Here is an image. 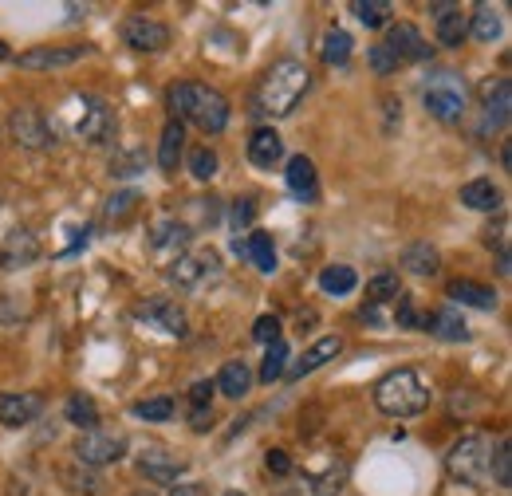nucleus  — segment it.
<instances>
[{"mask_svg": "<svg viewBox=\"0 0 512 496\" xmlns=\"http://www.w3.org/2000/svg\"><path fill=\"white\" fill-rule=\"evenodd\" d=\"M40 414H44V394H32V390H24V394H16V390L0 394V426L20 430V426L36 422Z\"/></svg>", "mask_w": 512, "mask_h": 496, "instance_id": "4468645a", "label": "nucleus"}, {"mask_svg": "<svg viewBox=\"0 0 512 496\" xmlns=\"http://www.w3.org/2000/svg\"><path fill=\"white\" fill-rule=\"evenodd\" d=\"M71 457H75V465H83V469L119 465V461L127 457V437L111 434V430H87V434H79Z\"/></svg>", "mask_w": 512, "mask_h": 496, "instance_id": "423d86ee", "label": "nucleus"}, {"mask_svg": "<svg viewBox=\"0 0 512 496\" xmlns=\"http://www.w3.org/2000/svg\"><path fill=\"white\" fill-rule=\"evenodd\" d=\"M320 288L327 296H351V292L359 288V276H355V268H347V264H327L320 272Z\"/></svg>", "mask_w": 512, "mask_h": 496, "instance_id": "7c9ffc66", "label": "nucleus"}, {"mask_svg": "<svg viewBox=\"0 0 512 496\" xmlns=\"http://www.w3.org/2000/svg\"><path fill=\"white\" fill-rule=\"evenodd\" d=\"M253 221H256V201L253 197H237L233 209H229V225L241 233V229H249Z\"/></svg>", "mask_w": 512, "mask_h": 496, "instance_id": "37998d69", "label": "nucleus"}, {"mask_svg": "<svg viewBox=\"0 0 512 496\" xmlns=\"http://www.w3.org/2000/svg\"><path fill=\"white\" fill-rule=\"evenodd\" d=\"M182 154H186V126L178 123V119H170V123L162 126V142H158V166H162L166 174H174V170H178V162H182Z\"/></svg>", "mask_w": 512, "mask_h": 496, "instance_id": "a878e982", "label": "nucleus"}, {"mask_svg": "<svg viewBox=\"0 0 512 496\" xmlns=\"http://www.w3.org/2000/svg\"><path fill=\"white\" fill-rule=\"evenodd\" d=\"M434 12H438V40L446 48H461V40L469 36V16L457 4H434Z\"/></svg>", "mask_w": 512, "mask_h": 496, "instance_id": "393cba45", "label": "nucleus"}, {"mask_svg": "<svg viewBox=\"0 0 512 496\" xmlns=\"http://www.w3.org/2000/svg\"><path fill=\"white\" fill-rule=\"evenodd\" d=\"M422 103H426V111L438 123H461L465 119V107H469V91H465V83L453 71H442V75H434L426 83Z\"/></svg>", "mask_w": 512, "mask_h": 496, "instance_id": "39448f33", "label": "nucleus"}, {"mask_svg": "<svg viewBox=\"0 0 512 496\" xmlns=\"http://www.w3.org/2000/svg\"><path fill=\"white\" fill-rule=\"evenodd\" d=\"M111 174H115V178H134V174H142V158H138V154L115 158V162H111Z\"/></svg>", "mask_w": 512, "mask_h": 496, "instance_id": "8fccbe9b", "label": "nucleus"}, {"mask_svg": "<svg viewBox=\"0 0 512 496\" xmlns=\"http://www.w3.org/2000/svg\"><path fill=\"white\" fill-rule=\"evenodd\" d=\"M225 496H245V493H237V489H229V493H225Z\"/></svg>", "mask_w": 512, "mask_h": 496, "instance_id": "13d9d810", "label": "nucleus"}, {"mask_svg": "<svg viewBox=\"0 0 512 496\" xmlns=\"http://www.w3.org/2000/svg\"><path fill=\"white\" fill-rule=\"evenodd\" d=\"M209 394H213V382H205V378H201V382H193V386H190V406H193V410H205V406H209Z\"/></svg>", "mask_w": 512, "mask_h": 496, "instance_id": "3c124183", "label": "nucleus"}, {"mask_svg": "<svg viewBox=\"0 0 512 496\" xmlns=\"http://www.w3.org/2000/svg\"><path fill=\"white\" fill-rule=\"evenodd\" d=\"M501 166H505V170L512 166V146H501Z\"/></svg>", "mask_w": 512, "mask_h": 496, "instance_id": "6e6d98bb", "label": "nucleus"}, {"mask_svg": "<svg viewBox=\"0 0 512 496\" xmlns=\"http://www.w3.org/2000/svg\"><path fill=\"white\" fill-rule=\"evenodd\" d=\"M8 134L24 150H52L56 146V130L48 126L44 111H36V107H16L8 115Z\"/></svg>", "mask_w": 512, "mask_h": 496, "instance_id": "0eeeda50", "label": "nucleus"}, {"mask_svg": "<svg viewBox=\"0 0 512 496\" xmlns=\"http://www.w3.org/2000/svg\"><path fill=\"white\" fill-rule=\"evenodd\" d=\"M138 189H123V193H115V197H107V205H103V221L107 225H123L134 217V209H138Z\"/></svg>", "mask_w": 512, "mask_h": 496, "instance_id": "72a5a7b5", "label": "nucleus"}, {"mask_svg": "<svg viewBox=\"0 0 512 496\" xmlns=\"http://www.w3.org/2000/svg\"><path fill=\"white\" fill-rule=\"evenodd\" d=\"M501 12L493 8V4H477L473 8V16H469V32L481 40V44H493V40H501Z\"/></svg>", "mask_w": 512, "mask_h": 496, "instance_id": "c756f323", "label": "nucleus"}, {"mask_svg": "<svg viewBox=\"0 0 512 496\" xmlns=\"http://www.w3.org/2000/svg\"><path fill=\"white\" fill-rule=\"evenodd\" d=\"M312 87V71L300 60H276L256 83L253 91V115L256 119H288L300 99Z\"/></svg>", "mask_w": 512, "mask_h": 496, "instance_id": "f257e3e1", "label": "nucleus"}, {"mask_svg": "<svg viewBox=\"0 0 512 496\" xmlns=\"http://www.w3.org/2000/svg\"><path fill=\"white\" fill-rule=\"evenodd\" d=\"M402 296V280H398V272H379V276H371L367 280V300L379 308V304H390V300H398Z\"/></svg>", "mask_w": 512, "mask_h": 496, "instance_id": "e433bc0d", "label": "nucleus"}, {"mask_svg": "<svg viewBox=\"0 0 512 496\" xmlns=\"http://www.w3.org/2000/svg\"><path fill=\"white\" fill-rule=\"evenodd\" d=\"M489 481L497 489H512V449L509 437H497V453L489 457Z\"/></svg>", "mask_w": 512, "mask_h": 496, "instance_id": "f704fd0d", "label": "nucleus"}, {"mask_svg": "<svg viewBox=\"0 0 512 496\" xmlns=\"http://www.w3.org/2000/svg\"><path fill=\"white\" fill-rule=\"evenodd\" d=\"M79 469H83V465H79ZM64 481H67V485H71V493H99V481H95V477H91L87 469H83V473H75V469H67V473H64Z\"/></svg>", "mask_w": 512, "mask_h": 496, "instance_id": "de8ad7c7", "label": "nucleus"}, {"mask_svg": "<svg viewBox=\"0 0 512 496\" xmlns=\"http://www.w3.org/2000/svg\"><path fill=\"white\" fill-rule=\"evenodd\" d=\"M284 178H288L292 197H300V201H308V205H312V201H320V174H316V162H312V158H304V154L288 158Z\"/></svg>", "mask_w": 512, "mask_h": 496, "instance_id": "a211bd4d", "label": "nucleus"}, {"mask_svg": "<svg viewBox=\"0 0 512 496\" xmlns=\"http://www.w3.org/2000/svg\"><path fill=\"white\" fill-rule=\"evenodd\" d=\"M402 63L394 60V52L386 48V44H371V71L375 75H394Z\"/></svg>", "mask_w": 512, "mask_h": 496, "instance_id": "a18cd8bd", "label": "nucleus"}, {"mask_svg": "<svg viewBox=\"0 0 512 496\" xmlns=\"http://www.w3.org/2000/svg\"><path fill=\"white\" fill-rule=\"evenodd\" d=\"M288 374V347H284V339L280 343H272L268 347V355H264V363H260V382H276V378H284Z\"/></svg>", "mask_w": 512, "mask_h": 496, "instance_id": "a19ab883", "label": "nucleus"}, {"mask_svg": "<svg viewBox=\"0 0 512 496\" xmlns=\"http://www.w3.org/2000/svg\"><path fill=\"white\" fill-rule=\"evenodd\" d=\"M197 217L190 229L197 233V229H209V225H217L221 221V201L217 197H193V201H186V217Z\"/></svg>", "mask_w": 512, "mask_h": 496, "instance_id": "58836bf2", "label": "nucleus"}, {"mask_svg": "<svg viewBox=\"0 0 512 496\" xmlns=\"http://www.w3.org/2000/svg\"><path fill=\"white\" fill-rule=\"evenodd\" d=\"M339 351H343V339H339V335H323V339H316V343L300 355V363H292V367H288V378L296 382V378H304V374H316L320 367H327Z\"/></svg>", "mask_w": 512, "mask_h": 496, "instance_id": "aec40b11", "label": "nucleus"}, {"mask_svg": "<svg viewBox=\"0 0 512 496\" xmlns=\"http://www.w3.org/2000/svg\"><path fill=\"white\" fill-rule=\"evenodd\" d=\"M280 158H284V138L272 126H256L249 138V162L256 170H272Z\"/></svg>", "mask_w": 512, "mask_h": 496, "instance_id": "4be33fe9", "label": "nucleus"}, {"mask_svg": "<svg viewBox=\"0 0 512 496\" xmlns=\"http://www.w3.org/2000/svg\"><path fill=\"white\" fill-rule=\"evenodd\" d=\"M186 469H190V461L178 457V453L166 449V445H146V449L138 453V473H142L146 481L178 485V477H186Z\"/></svg>", "mask_w": 512, "mask_h": 496, "instance_id": "9b49d317", "label": "nucleus"}, {"mask_svg": "<svg viewBox=\"0 0 512 496\" xmlns=\"http://www.w3.org/2000/svg\"><path fill=\"white\" fill-rule=\"evenodd\" d=\"M174 410H178V402H174L170 394L138 398V402L130 406V414H134V418H142V422H170V418H174Z\"/></svg>", "mask_w": 512, "mask_h": 496, "instance_id": "2f4dec72", "label": "nucleus"}, {"mask_svg": "<svg viewBox=\"0 0 512 496\" xmlns=\"http://www.w3.org/2000/svg\"><path fill=\"white\" fill-rule=\"evenodd\" d=\"M245 256L253 260L260 272H276V245H272V233H253L245 241Z\"/></svg>", "mask_w": 512, "mask_h": 496, "instance_id": "c9c22d12", "label": "nucleus"}, {"mask_svg": "<svg viewBox=\"0 0 512 496\" xmlns=\"http://www.w3.org/2000/svg\"><path fill=\"white\" fill-rule=\"evenodd\" d=\"M383 44L394 52V60L398 63H422V60H430V56H434L430 40H426L414 24H390V32H386Z\"/></svg>", "mask_w": 512, "mask_h": 496, "instance_id": "ddd939ff", "label": "nucleus"}, {"mask_svg": "<svg viewBox=\"0 0 512 496\" xmlns=\"http://www.w3.org/2000/svg\"><path fill=\"white\" fill-rule=\"evenodd\" d=\"M375 406L386 418H418L430 406V390L414 367H398L375 382Z\"/></svg>", "mask_w": 512, "mask_h": 496, "instance_id": "7ed1b4c3", "label": "nucleus"}, {"mask_svg": "<svg viewBox=\"0 0 512 496\" xmlns=\"http://www.w3.org/2000/svg\"><path fill=\"white\" fill-rule=\"evenodd\" d=\"M485 115H481V134H497L509 126V111H512V83L509 79H493L485 83Z\"/></svg>", "mask_w": 512, "mask_h": 496, "instance_id": "2eb2a0df", "label": "nucleus"}, {"mask_svg": "<svg viewBox=\"0 0 512 496\" xmlns=\"http://www.w3.org/2000/svg\"><path fill=\"white\" fill-rule=\"evenodd\" d=\"M434 339H442V343H469L473 339V331H469V323H465V315L453 308H438L426 315V323H422Z\"/></svg>", "mask_w": 512, "mask_h": 496, "instance_id": "f3484780", "label": "nucleus"}, {"mask_svg": "<svg viewBox=\"0 0 512 496\" xmlns=\"http://www.w3.org/2000/svg\"><path fill=\"white\" fill-rule=\"evenodd\" d=\"M253 339L256 343H264V347L280 343V319H276V315H260V319L253 323Z\"/></svg>", "mask_w": 512, "mask_h": 496, "instance_id": "c03bdc74", "label": "nucleus"}, {"mask_svg": "<svg viewBox=\"0 0 512 496\" xmlns=\"http://www.w3.org/2000/svg\"><path fill=\"white\" fill-rule=\"evenodd\" d=\"M446 296L453 300V308H477V311H493L501 304V296L489 288V284H477V280H449Z\"/></svg>", "mask_w": 512, "mask_h": 496, "instance_id": "6ab92c4d", "label": "nucleus"}, {"mask_svg": "<svg viewBox=\"0 0 512 496\" xmlns=\"http://www.w3.org/2000/svg\"><path fill=\"white\" fill-rule=\"evenodd\" d=\"M398 327H410V331H418L422 323H426V315H418V308H414V300L410 296H398Z\"/></svg>", "mask_w": 512, "mask_h": 496, "instance_id": "49530a36", "label": "nucleus"}, {"mask_svg": "<svg viewBox=\"0 0 512 496\" xmlns=\"http://www.w3.org/2000/svg\"><path fill=\"white\" fill-rule=\"evenodd\" d=\"M351 12H355L359 24H367V28H386V20H390L394 8H390L386 0H355Z\"/></svg>", "mask_w": 512, "mask_h": 496, "instance_id": "ea45409f", "label": "nucleus"}, {"mask_svg": "<svg viewBox=\"0 0 512 496\" xmlns=\"http://www.w3.org/2000/svg\"><path fill=\"white\" fill-rule=\"evenodd\" d=\"M134 496H150V493H134Z\"/></svg>", "mask_w": 512, "mask_h": 496, "instance_id": "bf43d9fd", "label": "nucleus"}, {"mask_svg": "<svg viewBox=\"0 0 512 496\" xmlns=\"http://www.w3.org/2000/svg\"><path fill=\"white\" fill-rule=\"evenodd\" d=\"M170 40H174V32L162 24V20H154V16H127L123 20V44H127L130 52H142V56H158V52H166L170 48Z\"/></svg>", "mask_w": 512, "mask_h": 496, "instance_id": "6e6552de", "label": "nucleus"}, {"mask_svg": "<svg viewBox=\"0 0 512 496\" xmlns=\"http://www.w3.org/2000/svg\"><path fill=\"white\" fill-rule=\"evenodd\" d=\"M190 426H193V434H209V426H213V410H209V406H205V410H193Z\"/></svg>", "mask_w": 512, "mask_h": 496, "instance_id": "864d4df0", "label": "nucleus"}, {"mask_svg": "<svg viewBox=\"0 0 512 496\" xmlns=\"http://www.w3.org/2000/svg\"><path fill=\"white\" fill-rule=\"evenodd\" d=\"M186 162H190V174L197 182H213L217 178V150L213 146H193L190 154H186Z\"/></svg>", "mask_w": 512, "mask_h": 496, "instance_id": "4c0bfd02", "label": "nucleus"}, {"mask_svg": "<svg viewBox=\"0 0 512 496\" xmlns=\"http://www.w3.org/2000/svg\"><path fill=\"white\" fill-rule=\"evenodd\" d=\"M79 107H83V115H79V123H75V134H79L83 142H91V146H107V142L119 134V119H115V111H111L103 99L83 95Z\"/></svg>", "mask_w": 512, "mask_h": 496, "instance_id": "1a4fd4ad", "label": "nucleus"}, {"mask_svg": "<svg viewBox=\"0 0 512 496\" xmlns=\"http://www.w3.org/2000/svg\"><path fill=\"white\" fill-rule=\"evenodd\" d=\"M40 256V245H36V237L28 233V229H12L8 237H4V245H0V268H28L32 260Z\"/></svg>", "mask_w": 512, "mask_h": 496, "instance_id": "412c9836", "label": "nucleus"}, {"mask_svg": "<svg viewBox=\"0 0 512 496\" xmlns=\"http://www.w3.org/2000/svg\"><path fill=\"white\" fill-rule=\"evenodd\" d=\"M249 386H253V374H249V363H241V359L225 363L221 374H217V390H221L225 398H245Z\"/></svg>", "mask_w": 512, "mask_h": 496, "instance_id": "cd10ccee", "label": "nucleus"}, {"mask_svg": "<svg viewBox=\"0 0 512 496\" xmlns=\"http://www.w3.org/2000/svg\"><path fill=\"white\" fill-rule=\"evenodd\" d=\"M134 319H142V323H150V327H158V331H166V335H178V339L190 335L186 311H182L178 300H170V296H150L146 304L134 308Z\"/></svg>", "mask_w": 512, "mask_h": 496, "instance_id": "f8f14e48", "label": "nucleus"}, {"mask_svg": "<svg viewBox=\"0 0 512 496\" xmlns=\"http://www.w3.org/2000/svg\"><path fill=\"white\" fill-rule=\"evenodd\" d=\"M461 205H469L473 213H497L505 205V193L493 186L489 178H473L461 186Z\"/></svg>", "mask_w": 512, "mask_h": 496, "instance_id": "5701e85b", "label": "nucleus"}, {"mask_svg": "<svg viewBox=\"0 0 512 496\" xmlns=\"http://www.w3.org/2000/svg\"><path fill=\"white\" fill-rule=\"evenodd\" d=\"M351 48H355L351 36H347L343 28H331L320 44V60L327 63V67H343V63L351 60Z\"/></svg>", "mask_w": 512, "mask_h": 496, "instance_id": "473e14b6", "label": "nucleus"}, {"mask_svg": "<svg viewBox=\"0 0 512 496\" xmlns=\"http://www.w3.org/2000/svg\"><path fill=\"white\" fill-rule=\"evenodd\" d=\"M166 103H170L178 123L197 126L201 134H221L229 126V99L217 87H209V83H197V79L174 83Z\"/></svg>", "mask_w": 512, "mask_h": 496, "instance_id": "f03ea898", "label": "nucleus"}, {"mask_svg": "<svg viewBox=\"0 0 512 496\" xmlns=\"http://www.w3.org/2000/svg\"><path fill=\"white\" fill-rule=\"evenodd\" d=\"M343 485H347V461H331V469L312 481V493L316 496H339L343 493Z\"/></svg>", "mask_w": 512, "mask_h": 496, "instance_id": "79ce46f5", "label": "nucleus"}, {"mask_svg": "<svg viewBox=\"0 0 512 496\" xmlns=\"http://www.w3.org/2000/svg\"><path fill=\"white\" fill-rule=\"evenodd\" d=\"M170 496H209V493H205V485H178Z\"/></svg>", "mask_w": 512, "mask_h": 496, "instance_id": "5fc2aeb1", "label": "nucleus"}, {"mask_svg": "<svg viewBox=\"0 0 512 496\" xmlns=\"http://www.w3.org/2000/svg\"><path fill=\"white\" fill-rule=\"evenodd\" d=\"M64 418L71 426H79L83 434H87V430H99V406H95L91 394H71L64 406Z\"/></svg>", "mask_w": 512, "mask_h": 496, "instance_id": "c85d7f7f", "label": "nucleus"}, {"mask_svg": "<svg viewBox=\"0 0 512 496\" xmlns=\"http://www.w3.org/2000/svg\"><path fill=\"white\" fill-rule=\"evenodd\" d=\"M190 229L178 221V213L174 217H158L154 225H150V245L158 248V252H174V248H186L190 245Z\"/></svg>", "mask_w": 512, "mask_h": 496, "instance_id": "bb28decb", "label": "nucleus"}, {"mask_svg": "<svg viewBox=\"0 0 512 496\" xmlns=\"http://www.w3.org/2000/svg\"><path fill=\"white\" fill-rule=\"evenodd\" d=\"M0 60H8V44L4 40H0Z\"/></svg>", "mask_w": 512, "mask_h": 496, "instance_id": "4d7b16f0", "label": "nucleus"}, {"mask_svg": "<svg viewBox=\"0 0 512 496\" xmlns=\"http://www.w3.org/2000/svg\"><path fill=\"white\" fill-rule=\"evenodd\" d=\"M87 52H91L87 44H60V48L44 44V48H32V52L16 56V63L28 67V71H52V67H71V63H79Z\"/></svg>", "mask_w": 512, "mask_h": 496, "instance_id": "dca6fc26", "label": "nucleus"}, {"mask_svg": "<svg viewBox=\"0 0 512 496\" xmlns=\"http://www.w3.org/2000/svg\"><path fill=\"white\" fill-rule=\"evenodd\" d=\"M383 107H386V134H394V126L402 123V103L394 95H383Z\"/></svg>", "mask_w": 512, "mask_h": 496, "instance_id": "603ef678", "label": "nucleus"}, {"mask_svg": "<svg viewBox=\"0 0 512 496\" xmlns=\"http://www.w3.org/2000/svg\"><path fill=\"white\" fill-rule=\"evenodd\" d=\"M264 465H268V473H276V477H288V473H292V457H288L284 449H268V453H264Z\"/></svg>", "mask_w": 512, "mask_h": 496, "instance_id": "09e8293b", "label": "nucleus"}, {"mask_svg": "<svg viewBox=\"0 0 512 496\" xmlns=\"http://www.w3.org/2000/svg\"><path fill=\"white\" fill-rule=\"evenodd\" d=\"M489 457H493V437L489 434H469L461 437L446 453V473L449 481L465 485V489H489Z\"/></svg>", "mask_w": 512, "mask_h": 496, "instance_id": "20e7f679", "label": "nucleus"}, {"mask_svg": "<svg viewBox=\"0 0 512 496\" xmlns=\"http://www.w3.org/2000/svg\"><path fill=\"white\" fill-rule=\"evenodd\" d=\"M221 276V256L213 248H201V252H190V256H178L174 268H170V284L178 288H205Z\"/></svg>", "mask_w": 512, "mask_h": 496, "instance_id": "9d476101", "label": "nucleus"}, {"mask_svg": "<svg viewBox=\"0 0 512 496\" xmlns=\"http://www.w3.org/2000/svg\"><path fill=\"white\" fill-rule=\"evenodd\" d=\"M402 268L414 272V276H438L442 272V252L430 241H414V245L402 248Z\"/></svg>", "mask_w": 512, "mask_h": 496, "instance_id": "b1692460", "label": "nucleus"}]
</instances>
